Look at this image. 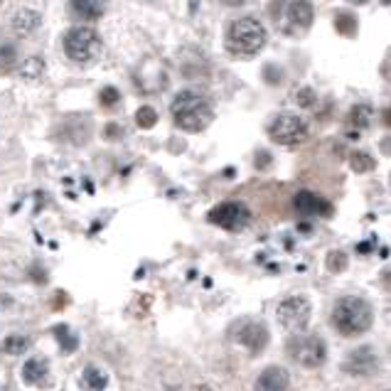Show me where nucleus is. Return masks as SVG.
Masks as SVG:
<instances>
[{
    "instance_id": "1",
    "label": "nucleus",
    "mask_w": 391,
    "mask_h": 391,
    "mask_svg": "<svg viewBox=\"0 0 391 391\" xmlns=\"http://www.w3.org/2000/svg\"><path fill=\"white\" fill-rule=\"evenodd\" d=\"M374 322V310L359 295H345L335 303L333 310V325L339 335L345 337H357L364 335Z\"/></svg>"
},
{
    "instance_id": "2",
    "label": "nucleus",
    "mask_w": 391,
    "mask_h": 391,
    "mask_svg": "<svg viewBox=\"0 0 391 391\" xmlns=\"http://www.w3.org/2000/svg\"><path fill=\"white\" fill-rule=\"evenodd\" d=\"M172 116H175V126L187 133H199L212 123L214 113L207 99H202L194 91H180L172 101Z\"/></svg>"
},
{
    "instance_id": "3",
    "label": "nucleus",
    "mask_w": 391,
    "mask_h": 391,
    "mask_svg": "<svg viewBox=\"0 0 391 391\" xmlns=\"http://www.w3.org/2000/svg\"><path fill=\"white\" fill-rule=\"evenodd\" d=\"M266 45V27L256 18H239L234 20L227 32V47L232 54L239 57H254Z\"/></svg>"
},
{
    "instance_id": "4",
    "label": "nucleus",
    "mask_w": 391,
    "mask_h": 391,
    "mask_svg": "<svg viewBox=\"0 0 391 391\" xmlns=\"http://www.w3.org/2000/svg\"><path fill=\"white\" fill-rule=\"evenodd\" d=\"M101 49H104V42L96 35V30L87 27V25H79V27H71L65 35V52L71 62H79V65H91L101 57Z\"/></svg>"
},
{
    "instance_id": "5",
    "label": "nucleus",
    "mask_w": 391,
    "mask_h": 391,
    "mask_svg": "<svg viewBox=\"0 0 391 391\" xmlns=\"http://www.w3.org/2000/svg\"><path fill=\"white\" fill-rule=\"evenodd\" d=\"M288 357H291L293 362L303 364V367L313 369L317 364L325 362L327 357V347H325V339L315 337V335H300V337H291L288 339Z\"/></svg>"
},
{
    "instance_id": "6",
    "label": "nucleus",
    "mask_w": 391,
    "mask_h": 391,
    "mask_svg": "<svg viewBox=\"0 0 391 391\" xmlns=\"http://www.w3.org/2000/svg\"><path fill=\"white\" fill-rule=\"evenodd\" d=\"M313 23V5L310 0H283L280 3L278 25L288 35H300Z\"/></svg>"
},
{
    "instance_id": "7",
    "label": "nucleus",
    "mask_w": 391,
    "mask_h": 391,
    "mask_svg": "<svg viewBox=\"0 0 391 391\" xmlns=\"http://www.w3.org/2000/svg\"><path fill=\"white\" fill-rule=\"evenodd\" d=\"M269 135L278 146H300L308 138V126L303 118L293 116V113H280L269 126Z\"/></svg>"
},
{
    "instance_id": "8",
    "label": "nucleus",
    "mask_w": 391,
    "mask_h": 391,
    "mask_svg": "<svg viewBox=\"0 0 391 391\" xmlns=\"http://www.w3.org/2000/svg\"><path fill=\"white\" fill-rule=\"evenodd\" d=\"M310 313H313V308H310L308 298H303V295H291V298H286L278 305V313H276V315H278V322L286 327V330H291V333H303L310 322Z\"/></svg>"
},
{
    "instance_id": "9",
    "label": "nucleus",
    "mask_w": 391,
    "mask_h": 391,
    "mask_svg": "<svg viewBox=\"0 0 391 391\" xmlns=\"http://www.w3.org/2000/svg\"><path fill=\"white\" fill-rule=\"evenodd\" d=\"M207 219L212 224H216V227L227 229V232H241L246 224L252 222V212H249V207L244 202H234L232 199V202H222L214 210H210Z\"/></svg>"
},
{
    "instance_id": "10",
    "label": "nucleus",
    "mask_w": 391,
    "mask_h": 391,
    "mask_svg": "<svg viewBox=\"0 0 391 391\" xmlns=\"http://www.w3.org/2000/svg\"><path fill=\"white\" fill-rule=\"evenodd\" d=\"M236 339H239V345L246 347L252 355H258V352H263L266 345H269V330H266L263 322H244V325L236 330Z\"/></svg>"
},
{
    "instance_id": "11",
    "label": "nucleus",
    "mask_w": 391,
    "mask_h": 391,
    "mask_svg": "<svg viewBox=\"0 0 391 391\" xmlns=\"http://www.w3.org/2000/svg\"><path fill=\"white\" fill-rule=\"evenodd\" d=\"M345 369L350 374H374V372H379V357L374 355L372 347L364 345L347 357Z\"/></svg>"
},
{
    "instance_id": "12",
    "label": "nucleus",
    "mask_w": 391,
    "mask_h": 391,
    "mask_svg": "<svg viewBox=\"0 0 391 391\" xmlns=\"http://www.w3.org/2000/svg\"><path fill=\"white\" fill-rule=\"evenodd\" d=\"M291 386V377L283 367H266L258 374L254 391H288Z\"/></svg>"
},
{
    "instance_id": "13",
    "label": "nucleus",
    "mask_w": 391,
    "mask_h": 391,
    "mask_svg": "<svg viewBox=\"0 0 391 391\" xmlns=\"http://www.w3.org/2000/svg\"><path fill=\"white\" fill-rule=\"evenodd\" d=\"M295 210L300 214H322V216L333 214V205L327 199L317 197L315 192H308V190L295 194Z\"/></svg>"
},
{
    "instance_id": "14",
    "label": "nucleus",
    "mask_w": 391,
    "mask_h": 391,
    "mask_svg": "<svg viewBox=\"0 0 391 391\" xmlns=\"http://www.w3.org/2000/svg\"><path fill=\"white\" fill-rule=\"evenodd\" d=\"M49 379V362L45 357H32L23 364V381L30 386H42Z\"/></svg>"
},
{
    "instance_id": "15",
    "label": "nucleus",
    "mask_w": 391,
    "mask_h": 391,
    "mask_svg": "<svg viewBox=\"0 0 391 391\" xmlns=\"http://www.w3.org/2000/svg\"><path fill=\"white\" fill-rule=\"evenodd\" d=\"M40 12L37 10H30V8H23V10H18L15 15H12V32L20 37H27L32 35L37 30V25H40Z\"/></svg>"
},
{
    "instance_id": "16",
    "label": "nucleus",
    "mask_w": 391,
    "mask_h": 391,
    "mask_svg": "<svg viewBox=\"0 0 391 391\" xmlns=\"http://www.w3.org/2000/svg\"><path fill=\"white\" fill-rule=\"evenodd\" d=\"M69 5L76 18L87 20V23H96L104 15V0H69Z\"/></svg>"
},
{
    "instance_id": "17",
    "label": "nucleus",
    "mask_w": 391,
    "mask_h": 391,
    "mask_svg": "<svg viewBox=\"0 0 391 391\" xmlns=\"http://www.w3.org/2000/svg\"><path fill=\"white\" fill-rule=\"evenodd\" d=\"M374 121V109L369 104H357L350 113V126L355 129H367L369 123Z\"/></svg>"
},
{
    "instance_id": "18",
    "label": "nucleus",
    "mask_w": 391,
    "mask_h": 391,
    "mask_svg": "<svg viewBox=\"0 0 391 391\" xmlns=\"http://www.w3.org/2000/svg\"><path fill=\"white\" fill-rule=\"evenodd\" d=\"M84 384L89 386V391H104L109 386V377L99 367H87L84 369Z\"/></svg>"
},
{
    "instance_id": "19",
    "label": "nucleus",
    "mask_w": 391,
    "mask_h": 391,
    "mask_svg": "<svg viewBox=\"0 0 391 391\" xmlns=\"http://www.w3.org/2000/svg\"><path fill=\"white\" fill-rule=\"evenodd\" d=\"M42 71H45V62H42L40 57H30L27 62L20 67V76L27 79V82H37L42 76Z\"/></svg>"
},
{
    "instance_id": "20",
    "label": "nucleus",
    "mask_w": 391,
    "mask_h": 391,
    "mask_svg": "<svg viewBox=\"0 0 391 391\" xmlns=\"http://www.w3.org/2000/svg\"><path fill=\"white\" fill-rule=\"evenodd\" d=\"M27 350H30V339L23 337V335H10V337L3 339V352H8V355H23Z\"/></svg>"
},
{
    "instance_id": "21",
    "label": "nucleus",
    "mask_w": 391,
    "mask_h": 391,
    "mask_svg": "<svg viewBox=\"0 0 391 391\" xmlns=\"http://www.w3.org/2000/svg\"><path fill=\"white\" fill-rule=\"evenodd\" d=\"M335 27L345 37H352L357 32V18L352 12H337V15H335Z\"/></svg>"
},
{
    "instance_id": "22",
    "label": "nucleus",
    "mask_w": 391,
    "mask_h": 391,
    "mask_svg": "<svg viewBox=\"0 0 391 391\" xmlns=\"http://www.w3.org/2000/svg\"><path fill=\"white\" fill-rule=\"evenodd\" d=\"M350 165L355 172H372V170L377 168V163H374V158L369 153H352Z\"/></svg>"
},
{
    "instance_id": "23",
    "label": "nucleus",
    "mask_w": 391,
    "mask_h": 391,
    "mask_svg": "<svg viewBox=\"0 0 391 391\" xmlns=\"http://www.w3.org/2000/svg\"><path fill=\"white\" fill-rule=\"evenodd\" d=\"M135 123H138V129L148 131L158 123V113H155V109H150V106H140L138 113H135Z\"/></svg>"
},
{
    "instance_id": "24",
    "label": "nucleus",
    "mask_w": 391,
    "mask_h": 391,
    "mask_svg": "<svg viewBox=\"0 0 391 391\" xmlns=\"http://www.w3.org/2000/svg\"><path fill=\"white\" fill-rule=\"evenodd\" d=\"M15 65H18V54H15V49H12L10 45H3L0 47V71H10Z\"/></svg>"
},
{
    "instance_id": "25",
    "label": "nucleus",
    "mask_w": 391,
    "mask_h": 391,
    "mask_svg": "<svg viewBox=\"0 0 391 391\" xmlns=\"http://www.w3.org/2000/svg\"><path fill=\"white\" fill-rule=\"evenodd\" d=\"M327 269L333 273H339V271L347 269V254L345 252H330L327 254Z\"/></svg>"
},
{
    "instance_id": "26",
    "label": "nucleus",
    "mask_w": 391,
    "mask_h": 391,
    "mask_svg": "<svg viewBox=\"0 0 391 391\" xmlns=\"http://www.w3.org/2000/svg\"><path fill=\"white\" fill-rule=\"evenodd\" d=\"M99 101H101V106H106V109H111V106H116L118 101H121V93H118V89L106 87V89H101Z\"/></svg>"
},
{
    "instance_id": "27",
    "label": "nucleus",
    "mask_w": 391,
    "mask_h": 391,
    "mask_svg": "<svg viewBox=\"0 0 391 391\" xmlns=\"http://www.w3.org/2000/svg\"><path fill=\"white\" fill-rule=\"evenodd\" d=\"M295 101H298L300 106H305V109H310V106L315 104V91L313 89H300V91H295Z\"/></svg>"
},
{
    "instance_id": "28",
    "label": "nucleus",
    "mask_w": 391,
    "mask_h": 391,
    "mask_svg": "<svg viewBox=\"0 0 391 391\" xmlns=\"http://www.w3.org/2000/svg\"><path fill=\"white\" fill-rule=\"evenodd\" d=\"M222 3H227V5H241V3H246V0H222Z\"/></svg>"
},
{
    "instance_id": "29",
    "label": "nucleus",
    "mask_w": 391,
    "mask_h": 391,
    "mask_svg": "<svg viewBox=\"0 0 391 391\" xmlns=\"http://www.w3.org/2000/svg\"><path fill=\"white\" fill-rule=\"evenodd\" d=\"M109 135H118V129H116V126H109Z\"/></svg>"
},
{
    "instance_id": "30",
    "label": "nucleus",
    "mask_w": 391,
    "mask_h": 391,
    "mask_svg": "<svg viewBox=\"0 0 391 391\" xmlns=\"http://www.w3.org/2000/svg\"><path fill=\"white\" fill-rule=\"evenodd\" d=\"M347 3H352V5H362V3H367V0H347Z\"/></svg>"
},
{
    "instance_id": "31",
    "label": "nucleus",
    "mask_w": 391,
    "mask_h": 391,
    "mask_svg": "<svg viewBox=\"0 0 391 391\" xmlns=\"http://www.w3.org/2000/svg\"><path fill=\"white\" fill-rule=\"evenodd\" d=\"M0 3H3V0H0Z\"/></svg>"
}]
</instances>
